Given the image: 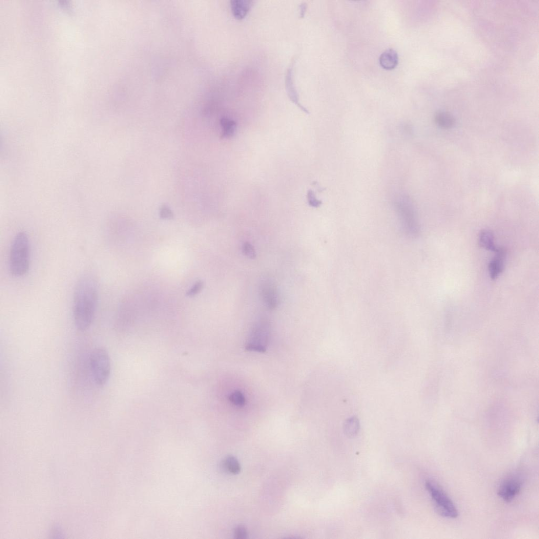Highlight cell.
<instances>
[{"mask_svg":"<svg viewBox=\"0 0 539 539\" xmlns=\"http://www.w3.org/2000/svg\"><path fill=\"white\" fill-rule=\"evenodd\" d=\"M98 297L99 284L95 276H82L75 286L73 300L74 323L78 330L85 331L91 326Z\"/></svg>","mask_w":539,"mask_h":539,"instance_id":"obj_1","label":"cell"},{"mask_svg":"<svg viewBox=\"0 0 539 539\" xmlns=\"http://www.w3.org/2000/svg\"><path fill=\"white\" fill-rule=\"evenodd\" d=\"M9 271L15 277L25 276L30 266V242L28 234L24 232L17 234L11 245Z\"/></svg>","mask_w":539,"mask_h":539,"instance_id":"obj_2","label":"cell"},{"mask_svg":"<svg viewBox=\"0 0 539 539\" xmlns=\"http://www.w3.org/2000/svg\"><path fill=\"white\" fill-rule=\"evenodd\" d=\"M89 362L95 382L100 386H103L108 381L111 373L108 353L104 348H95L90 355Z\"/></svg>","mask_w":539,"mask_h":539,"instance_id":"obj_3","label":"cell"},{"mask_svg":"<svg viewBox=\"0 0 539 539\" xmlns=\"http://www.w3.org/2000/svg\"><path fill=\"white\" fill-rule=\"evenodd\" d=\"M396 212L402 228L408 236L415 237L419 232L417 215L411 200L406 197L398 199L395 204Z\"/></svg>","mask_w":539,"mask_h":539,"instance_id":"obj_4","label":"cell"},{"mask_svg":"<svg viewBox=\"0 0 539 539\" xmlns=\"http://www.w3.org/2000/svg\"><path fill=\"white\" fill-rule=\"evenodd\" d=\"M426 488L438 513L449 518H456L458 516V510L447 494L433 482L427 481Z\"/></svg>","mask_w":539,"mask_h":539,"instance_id":"obj_5","label":"cell"},{"mask_svg":"<svg viewBox=\"0 0 539 539\" xmlns=\"http://www.w3.org/2000/svg\"><path fill=\"white\" fill-rule=\"evenodd\" d=\"M523 483L522 478L516 474L506 478L500 485L499 497L505 502H511L520 492Z\"/></svg>","mask_w":539,"mask_h":539,"instance_id":"obj_6","label":"cell"},{"mask_svg":"<svg viewBox=\"0 0 539 539\" xmlns=\"http://www.w3.org/2000/svg\"><path fill=\"white\" fill-rule=\"evenodd\" d=\"M269 323L265 321H262L257 323L252 332L253 341L247 343L245 349L247 351L264 352L266 351L265 347L261 343L266 342L269 332Z\"/></svg>","mask_w":539,"mask_h":539,"instance_id":"obj_7","label":"cell"},{"mask_svg":"<svg viewBox=\"0 0 539 539\" xmlns=\"http://www.w3.org/2000/svg\"><path fill=\"white\" fill-rule=\"evenodd\" d=\"M294 62L290 64L288 68L285 76L286 89L289 99L299 108L307 114H309V110L300 102L299 95L294 82Z\"/></svg>","mask_w":539,"mask_h":539,"instance_id":"obj_8","label":"cell"},{"mask_svg":"<svg viewBox=\"0 0 539 539\" xmlns=\"http://www.w3.org/2000/svg\"><path fill=\"white\" fill-rule=\"evenodd\" d=\"M261 296L263 303L270 310L277 307L279 302L278 289L271 282L265 281L261 287Z\"/></svg>","mask_w":539,"mask_h":539,"instance_id":"obj_9","label":"cell"},{"mask_svg":"<svg viewBox=\"0 0 539 539\" xmlns=\"http://www.w3.org/2000/svg\"><path fill=\"white\" fill-rule=\"evenodd\" d=\"M252 4L253 2L250 0H231L230 6L234 17L239 20L245 18L249 13Z\"/></svg>","mask_w":539,"mask_h":539,"instance_id":"obj_10","label":"cell"},{"mask_svg":"<svg viewBox=\"0 0 539 539\" xmlns=\"http://www.w3.org/2000/svg\"><path fill=\"white\" fill-rule=\"evenodd\" d=\"M495 253V256L489 264V274L493 280L497 279L502 273L505 257V252L501 248L499 251Z\"/></svg>","mask_w":539,"mask_h":539,"instance_id":"obj_11","label":"cell"},{"mask_svg":"<svg viewBox=\"0 0 539 539\" xmlns=\"http://www.w3.org/2000/svg\"><path fill=\"white\" fill-rule=\"evenodd\" d=\"M379 63L380 66L384 70L394 69L398 63L397 53L393 49H387L380 56Z\"/></svg>","mask_w":539,"mask_h":539,"instance_id":"obj_12","label":"cell"},{"mask_svg":"<svg viewBox=\"0 0 539 539\" xmlns=\"http://www.w3.org/2000/svg\"><path fill=\"white\" fill-rule=\"evenodd\" d=\"M479 242L482 247L494 253L497 252L500 249V248L497 247L494 244L493 233L487 230H484L480 233Z\"/></svg>","mask_w":539,"mask_h":539,"instance_id":"obj_13","label":"cell"},{"mask_svg":"<svg viewBox=\"0 0 539 539\" xmlns=\"http://www.w3.org/2000/svg\"><path fill=\"white\" fill-rule=\"evenodd\" d=\"M360 430L359 419L355 417L348 419L343 425V431L345 435L349 438L356 437Z\"/></svg>","mask_w":539,"mask_h":539,"instance_id":"obj_14","label":"cell"},{"mask_svg":"<svg viewBox=\"0 0 539 539\" xmlns=\"http://www.w3.org/2000/svg\"><path fill=\"white\" fill-rule=\"evenodd\" d=\"M436 124L440 127L449 128L455 124V118L452 114L446 111H439L435 116Z\"/></svg>","mask_w":539,"mask_h":539,"instance_id":"obj_15","label":"cell"},{"mask_svg":"<svg viewBox=\"0 0 539 539\" xmlns=\"http://www.w3.org/2000/svg\"><path fill=\"white\" fill-rule=\"evenodd\" d=\"M220 124L222 128V137L223 138H230L234 135L236 123L234 120L227 117H223L220 120Z\"/></svg>","mask_w":539,"mask_h":539,"instance_id":"obj_16","label":"cell"},{"mask_svg":"<svg viewBox=\"0 0 539 539\" xmlns=\"http://www.w3.org/2000/svg\"><path fill=\"white\" fill-rule=\"evenodd\" d=\"M223 468L231 474H237L241 471V466L238 460L233 456L226 457L223 462Z\"/></svg>","mask_w":539,"mask_h":539,"instance_id":"obj_17","label":"cell"},{"mask_svg":"<svg viewBox=\"0 0 539 539\" xmlns=\"http://www.w3.org/2000/svg\"><path fill=\"white\" fill-rule=\"evenodd\" d=\"M229 399L235 406H243L245 403V397L240 391H235L231 394Z\"/></svg>","mask_w":539,"mask_h":539,"instance_id":"obj_18","label":"cell"},{"mask_svg":"<svg viewBox=\"0 0 539 539\" xmlns=\"http://www.w3.org/2000/svg\"><path fill=\"white\" fill-rule=\"evenodd\" d=\"M242 251L246 256L251 258V259H254L256 257L254 248L249 242H245L243 244Z\"/></svg>","mask_w":539,"mask_h":539,"instance_id":"obj_19","label":"cell"},{"mask_svg":"<svg viewBox=\"0 0 539 539\" xmlns=\"http://www.w3.org/2000/svg\"><path fill=\"white\" fill-rule=\"evenodd\" d=\"M307 198L308 204L311 207L317 208L320 207L321 205L322 204L321 201L317 199L314 191L312 190H308Z\"/></svg>","mask_w":539,"mask_h":539,"instance_id":"obj_20","label":"cell"},{"mask_svg":"<svg viewBox=\"0 0 539 539\" xmlns=\"http://www.w3.org/2000/svg\"><path fill=\"white\" fill-rule=\"evenodd\" d=\"M204 286L203 283L201 281L197 282L192 288H191L187 292V295L188 297H193L196 296L200 293Z\"/></svg>","mask_w":539,"mask_h":539,"instance_id":"obj_21","label":"cell"},{"mask_svg":"<svg viewBox=\"0 0 539 539\" xmlns=\"http://www.w3.org/2000/svg\"><path fill=\"white\" fill-rule=\"evenodd\" d=\"M160 217L164 219H171L174 218V213L166 206H162L160 211Z\"/></svg>","mask_w":539,"mask_h":539,"instance_id":"obj_22","label":"cell"},{"mask_svg":"<svg viewBox=\"0 0 539 539\" xmlns=\"http://www.w3.org/2000/svg\"><path fill=\"white\" fill-rule=\"evenodd\" d=\"M235 537L237 538H244L247 536V532L245 529V527L243 526H239L236 528L234 531Z\"/></svg>","mask_w":539,"mask_h":539,"instance_id":"obj_23","label":"cell"},{"mask_svg":"<svg viewBox=\"0 0 539 539\" xmlns=\"http://www.w3.org/2000/svg\"><path fill=\"white\" fill-rule=\"evenodd\" d=\"M300 17L304 18L306 13L307 6L306 3L302 4L300 6Z\"/></svg>","mask_w":539,"mask_h":539,"instance_id":"obj_24","label":"cell"}]
</instances>
